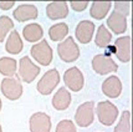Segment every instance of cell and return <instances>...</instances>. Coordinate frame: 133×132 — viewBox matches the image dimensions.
I'll return each instance as SVG.
<instances>
[{"mask_svg": "<svg viewBox=\"0 0 133 132\" xmlns=\"http://www.w3.org/2000/svg\"><path fill=\"white\" fill-rule=\"evenodd\" d=\"M46 15L51 20H60L69 15V5L66 1H52L46 6Z\"/></svg>", "mask_w": 133, "mask_h": 132, "instance_id": "cell-15", "label": "cell"}, {"mask_svg": "<svg viewBox=\"0 0 133 132\" xmlns=\"http://www.w3.org/2000/svg\"><path fill=\"white\" fill-rule=\"evenodd\" d=\"M115 52L117 59L123 64L131 61V36H121L115 41Z\"/></svg>", "mask_w": 133, "mask_h": 132, "instance_id": "cell-11", "label": "cell"}, {"mask_svg": "<svg viewBox=\"0 0 133 132\" xmlns=\"http://www.w3.org/2000/svg\"><path fill=\"white\" fill-rule=\"evenodd\" d=\"M0 89L3 95L5 96L8 100H19L23 96V84L17 80L16 77H5L4 80L0 82Z\"/></svg>", "mask_w": 133, "mask_h": 132, "instance_id": "cell-6", "label": "cell"}, {"mask_svg": "<svg viewBox=\"0 0 133 132\" xmlns=\"http://www.w3.org/2000/svg\"><path fill=\"white\" fill-rule=\"evenodd\" d=\"M102 92H103V95H106L107 97L110 98H117L121 96L122 93V82L119 80V77H117V76H110V77H107L106 80L103 81V84H102Z\"/></svg>", "mask_w": 133, "mask_h": 132, "instance_id": "cell-13", "label": "cell"}, {"mask_svg": "<svg viewBox=\"0 0 133 132\" xmlns=\"http://www.w3.org/2000/svg\"><path fill=\"white\" fill-rule=\"evenodd\" d=\"M23 36L28 42H39L44 37V29L40 24H28L23 29Z\"/></svg>", "mask_w": 133, "mask_h": 132, "instance_id": "cell-19", "label": "cell"}, {"mask_svg": "<svg viewBox=\"0 0 133 132\" xmlns=\"http://www.w3.org/2000/svg\"><path fill=\"white\" fill-rule=\"evenodd\" d=\"M14 19L19 23H24L28 20H35L39 16V10L34 4H21L12 12Z\"/></svg>", "mask_w": 133, "mask_h": 132, "instance_id": "cell-14", "label": "cell"}, {"mask_svg": "<svg viewBox=\"0 0 133 132\" xmlns=\"http://www.w3.org/2000/svg\"><path fill=\"white\" fill-rule=\"evenodd\" d=\"M107 26L108 29L116 35L124 34L127 30V17L118 14V12L113 11L111 14L108 19H107Z\"/></svg>", "mask_w": 133, "mask_h": 132, "instance_id": "cell-16", "label": "cell"}, {"mask_svg": "<svg viewBox=\"0 0 133 132\" xmlns=\"http://www.w3.org/2000/svg\"><path fill=\"white\" fill-rule=\"evenodd\" d=\"M96 114L103 126H112L118 117V109L110 101H101L97 103Z\"/></svg>", "mask_w": 133, "mask_h": 132, "instance_id": "cell-3", "label": "cell"}, {"mask_svg": "<svg viewBox=\"0 0 133 132\" xmlns=\"http://www.w3.org/2000/svg\"><path fill=\"white\" fill-rule=\"evenodd\" d=\"M24 49V44L21 40V36L17 33L16 30L14 29L9 34L8 39L5 42V50L8 54H11V55H17L23 51Z\"/></svg>", "mask_w": 133, "mask_h": 132, "instance_id": "cell-18", "label": "cell"}, {"mask_svg": "<svg viewBox=\"0 0 133 132\" xmlns=\"http://www.w3.org/2000/svg\"><path fill=\"white\" fill-rule=\"evenodd\" d=\"M112 41V34L111 31L104 25H99L98 29H97V34L95 37V44L98 46V47H107L110 45V42Z\"/></svg>", "mask_w": 133, "mask_h": 132, "instance_id": "cell-23", "label": "cell"}, {"mask_svg": "<svg viewBox=\"0 0 133 132\" xmlns=\"http://www.w3.org/2000/svg\"><path fill=\"white\" fill-rule=\"evenodd\" d=\"M57 54L64 62H74L80 58V47L72 36H67L57 45Z\"/></svg>", "mask_w": 133, "mask_h": 132, "instance_id": "cell-1", "label": "cell"}, {"mask_svg": "<svg viewBox=\"0 0 133 132\" xmlns=\"http://www.w3.org/2000/svg\"><path fill=\"white\" fill-rule=\"evenodd\" d=\"M69 34V25L65 23H58L52 25L49 29V36L52 41H62Z\"/></svg>", "mask_w": 133, "mask_h": 132, "instance_id": "cell-22", "label": "cell"}, {"mask_svg": "<svg viewBox=\"0 0 133 132\" xmlns=\"http://www.w3.org/2000/svg\"><path fill=\"white\" fill-rule=\"evenodd\" d=\"M15 5V1H0V9L1 10H9Z\"/></svg>", "mask_w": 133, "mask_h": 132, "instance_id": "cell-29", "label": "cell"}, {"mask_svg": "<svg viewBox=\"0 0 133 132\" xmlns=\"http://www.w3.org/2000/svg\"><path fill=\"white\" fill-rule=\"evenodd\" d=\"M0 132H3V128H1V125H0Z\"/></svg>", "mask_w": 133, "mask_h": 132, "instance_id": "cell-31", "label": "cell"}, {"mask_svg": "<svg viewBox=\"0 0 133 132\" xmlns=\"http://www.w3.org/2000/svg\"><path fill=\"white\" fill-rule=\"evenodd\" d=\"M58 84H60V74L56 69H51L44 74V76L37 82L36 89L41 95L47 96V95L52 93L54 89H56Z\"/></svg>", "mask_w": 133, "mask_h": 132, "instance_id": "cell-5", "label": "cell"}, {"mask_svg": "<svg viewBox=\"0 0 133 132\" xmlns=\"http://www.w3.org/2000/svg\"><path fill=\"white\" fill-rule=\"evenodd\" d=\"M71 100H72V96H71L70 91L66 87H61V89H58L57 92L54 95L51 102H52V106H54L55 110L64 111V110L69 109V106L71 105Z\"/></svg>", "mask_w": 133, "mask_h": 132, "instance_id": "cell-17", "label": "cell"}, {"mask_svg": "<svg viewBox=\"0 0 133 132\" xmlns=\"http://www.w3.org/2000/svg\"><path fill=\"white\" fill-rule=\"evenodd\" d=\"M95 121V107L92 101H87L80 105L75 114V122L80 127L91 126Z\"/></svg>", "mask_w": 133, "mask_h": 132, "instance_id": "cell-8", "label": "cell"}, {"mask_svg": "<svg viewBox=\"0 0 133 132\" xmlns=\"http://www.w3.org/2000/svg\"><path fill=\"white\" fill-rule=\"evenodd\" d=\"M40 74V67L37 65H35L29 56H24L19 61V71L17 76L25 82L30 84L39 76Z\"/></svg>", "mask_w": 133, "mask_h": 132, "instance_id": "cell-4", "label": "cell"}, {"mask_svg": "<svg viewBox=\"0 0 133 132\" xmlns=\"http://www.w3.org/2000/svg\"><path fill=\"white\" fill-rule=\"evenodd\" d=\"M30 54L34 58L35 61L42 65V66L50 65L52 62V59H54V51H52L51 46L49 45V42L45 39L31 46Z\"/></svg>", "mask_w": 133, "mask_h": 132, "instance_id": "cell-2", "label": "cell"}, {"mask_svg": "<svg viewBox=\"0 0 133 132\" xmlns=\"http://www.w3.org/2000/svg\"><path fill=\"white\" fill-rule=\"evenodd\" d=\"M1 107H3V102H1V98H0V111H1Z\"/></svg>", "mask_w": 133, "mask_h": 132, "instance_id": "cell-30", "label": "cell"}, {"mask_svg": "<svg viewBox=\"0 0 133 132\" xmlns=\"http://www.w3.org/2000/svg\"><path fill=\"white\" fill-rule=\"evenodd\" d=\"M17 69V61L15 59L4 56L0 59V74L6 77H14V75L16 74Z\"/></svg>", "mask_w": 133, "mask_h": 132, "instance_id": "cell-21", "label": "cell"}, {"mask_svg": "<svg viewBox=\"0 0 133 132\" xmlns=\"http://www.w3.org/2000/svg\"><path fill=\"white\" fill-rule=\"evenodd\" d=\"M31 132H50L51 131V118L44 112H35L29 120Z\"/></svg>", "mask_w": 133, "mask_h": 132, "instance_id": "cell-10", "label": "cell"}, {"mask_svg": "<svg viewBox=\"0 0 133 132\" xmlns=\"http://www.w3.org/2000/svg\"><path fill=\"white\" fill-rule=\"evenodd\" d=\"M64 84L71 91H81L85 86V77H83V74L81 72V70L76 66L67 69L64 74Z\"/></svg>", "mask_w": 133, "mask_h": 132, "instance_id": "cell-7", "label": "cell"}, {"mask_svg": "<svg viewBox=\"0 0 133 132\" xmlns=\"http://www.w3.org/2000/svg\"><path fill=\"white\" fill-rule=\"evenodd\" d=\"M95 24L90 20H82L77 24L75 30V36L76 39L78 40L80 44H88L90 41L92 40L93 34H95Z\"/></svg>", "mask_w": 133, "mask_h": 132, "instance_id": "cell-12", "label": "cell"}, {"mask_svg": "<svg viewBox=\"0 0 133 132\" xmlns=\"http://www.w3.org/2000/svg\"><path fill=\"white\" fill-rule=\"evenodd\" d=\"M115 11L121 14L123 16L127 17L129 15V8H131V3L129 1H115Z\"/></svg>", "mask_w": 133, "mask_h": 132, "instance_id": "cell-27", "label": "cell"}, {"mask_svg": "<svg viewBox=\"0 0 133 132\" xmlns=\"http://www.w3.org/2000/svg\"><path fill=\"white\" fill-rule=\"evenodd\" d=\"M92 69L96 74L107 75L111 72H116L118 70V65L110 56L98 54V55L93 56L92 59Z\"/></svg>", "mask_w": 133, "mask_h": 132, "instance_id": "cell-9", "label": "cell"}, {"mask_svg": "<svg viewBox=\"0 0 133 132\" xmlns=\"http://www.w3.org/2000/svg\"><path fill=\"white\" fill-rule=\"evenodd\" d=\"M55 132H77V131H76L75 123L71 120H62L57 123Z\"/></svg>", "mask_w": 133, "mask_h": 132, "instance_id": "cell-26", "label": "cell"}, {"mask_svg": "<svg viewBox=\"0 0 133 132\" xmlns=\"http://www.w3.org/2000/svg\"><path fill=\"white\" fill-rule=\"evenodd\" d=\"M113 132H131V112L129 111H123L119 122L115 127Z\"/></svg>", "mask_w": 133, "mask_h": 132, "instance_id": "cell-25", "label": "cell"}, {"mask_svg": "<svg viewBox=\"0 0 133 132\" xmlns=\"http://www.w3.org/2000/svg\"><path fill=\"white\" fill-rule=\"evenodd\" d=\"M11 30H14V23L11 17H9L8 15L0 16V44L4 42L5 37Z\"/></svg>", "mask_w": 133, "mask_h": 132, "instance_id": "cell-24", "label": "cell"}, {"mask_svg": "<svg viewBox=\"0 0 133 132\" xmlns=\"http://www.w3.org/2000/svg\"><path fill=\"white\" fill-rule=\"evenodd\" d=\"M111 6H112L111 1H93L91 4L90 15L96 20H102L103 17L107 16L108 11L111 10Z\"/></svg>", "mask_w": 133, "mask_h": 132, "instance_id": "cell-20", "label": "cell"}, {"mask_svg": "<svg viewBox=\"0 0 133 132\" xmlns=\"http://www.w3.org/2000/svg\"><path fill=\"white\" fill-rule=\"evenodd\" d=\"M70 4H71V8H72L74 11L81 12L86 9L87 6H88L90 3H88V1H71Z\"/></svg>", "mask_w": 133, "mask_h": 132, "instance_id": "cell-28", "label": "cell"}]
</instances>
